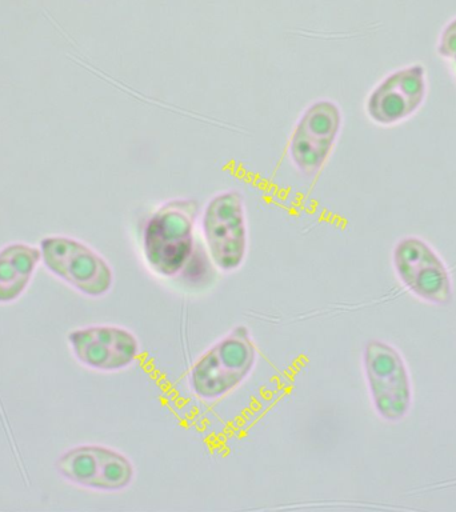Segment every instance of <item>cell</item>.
I'll use <instances>...</instances> for the list:
<instances>
[{
  "mask_svg": "<svg viewBox=\"0 0 456 512\" xmlns=\"http://www.w3.org/2000/svg\"><path fill=\"white\" fill-rule=\"evenodd\" d=\"M198 202L172 199L156 208L142 230L144 262L160 278H176L195 254Z\"/></svg>",
  "mask_w": 456,
  "mask_h": 512,
  "instance_id": "cell-1",
  "label": "cell"
},
{
  "mask_svg": "<svg viewBox=\"0 0 456 512\" xmlns=\"http://www.w3.org/2000/svg\"><path fill=\"white\" fill-rule=\"evenodd\" d=\"M256 363V347L244 326L212 344L190 371V388L196 398L216 400L236 390L250 376Z\"/></svg>",
  "mask_w": 456,
  "mask_h": 512,
  "instance_id": "cell-2",
  "label": "cell"
},
{
  "mask_svg": "<svg viewBox=\"0 0 456 512\" xmlns=\"http://www.w3.org/2000/svg\"><path fill=\"white\" fill-rule=\"evenodd\" d=\"M200 230L215 268L234 272L243 266L248 254L246 202L239 190H224L211 196L200 212Z\"/></svg>",
  "mask_w": 456,
  "mask_h": 512,
  "instance_id": "cell-3",
  "label": "cell"
},
{
  "mask_svg": "<svg viewBox=\"0 0 456 512\" xmlns=\"http://www.w3.org/2000/svg\"><path fill=\"white\" fill-rule=\"evenodd\" d=\"M342 127V110L334 100L316 99L308 104L287 143L288 160L295 171L306 178L318 175L331 158Z\"/></svg>",
  "mask_w": 456,
  "mask_h": 512,
  "instance_id": "cell-4",
  "label": "cell"
},
{
  "mask_svg": "<svg viewBox=\"0 0 456 512\" xmlns=\"http://www.w3.org/2000/svg\"><path fill=\"white\" fill-rule=\"evenodd\" d=\"M42 263L50 274L88 298H102L111 291L114 272L94 248L71 238L52 235L40 240Z\"/></svg>",
  "mask_w": 456,
  "mask_h": 512,
  "instance_id": "cell-5",
  "label": "cell"
},
{
  "mask_svg": "<svg viewBox=\"0 0 456 512\" xmlns=\"http://www.w3.org/2000/svg\"><path fill=\"white\" fill-rule=\"evenodd\" d=\"M363 367L376 414L386 422H402L412 407V383L403 356L390 343L370 340Z\"/></svg>",
  "mask_w": 456,
  "mask_h": 512,
  "instance_id": "cell-6",
  "label": "cell"
},
{
  "mask_svg": "<svg viewBox=\"0 0 456 512\" xmlns=\"http://www.w3.org/2000/svg\"><path fill=\"white\" fill-rule=\"evenodd\" d=\"M392 263L403 286L423 302L448 306L454 299L450 271L423 239L408 236L396 244Z\"/></svg>",
  "mask_w": 456,
  "mask_h": 512,
  "instance_id": "cell-7",
  "label": "cell"
},
{
  "mask_svg": "<svg viewBox=\"0 0 456 512\" xmlns=\"http://www.w3.org/2000/svg\"><path fill=\"white\" fill-rule=\"evenodd\" d=\"M56 471L75 486L99 492H119L131 486L134 464L114 448L83 444L63 452Z\"/></svg>",
  "mask_w": 456,
  "mask_h": 512,
  "instance_id": "cell-8",
  "label": "cell"
},
{
  "mask_svg": "<svg viewBox=\"0 0 456 512\" xmlns=\"http://www.w3.org/2000/svg\"><path fill=\"white\" fill-rule=\"evenodd\" d=\"M67 342L82 366L102 372L132 366L140 352L138 339L131 331L111 324L76 328L68 334Z\"/></svg>",
  "mask_w": 456,
  "mask_h": 512,
  "instance_id": "cell-9",
  "label": "cell"
},
{
  "mask_svg": "<svg viewBox=\"0 0 456 512\" xmlns=\"http://www.w3.org/2000/svg\"><path fill=\"white\" fill-rule=\"evenodd\" d=\"M426 70L420 64L392 72L368 95V118L380 126H392L407 119L426 98Z\"/></svg>",
  "mask_w": 456,
  "mask_h": 512,
  "instance_id": "cell-10",
  "label": "cell"
},
{
  "mask_svg": "<svg viewBox=\"0 0 456 512\" xmlns=\"http://www.w3.org/2000/svg\"><path fill=\"white\" fill-rule=\"evenodd\" d=\"M40 262L42 251L31 244L14 242L0 248V304L20 299Z\"/></svg>",
  "mask_w": 456,
  "mask_h": 512,
  "instance_id": "cell-11",
  "label": "cell"
},
{
  "mask_svg": "<svg viewBox=\"0 0 456 512\" xmlns=\"http://www.w3.org/2000/svg\"><path fill=\"white\" fill-rule=\"evenodd\" d=\"M439 54L444 58H455L456 56V19L448 23L440 36Z\"/></svg>",
  "mask_w": 456,
  "mask_h": 512,
  "instance_id": "cell-12",
  "label": "cell"
},
{
  "mask_svg": "<svg viewBox=\"0 0 456 512\" xmlns=\"http://www.w3.org/2000/svg\"><path fill=\"white\" fill-rule=\"evenodd\" d=\"M454 59H455V63H456V56H455V58H454Z\"/></svg>",
  "mask_w": 456,
  "mask_h": 512,
  "instance_id": "cell-13",
  "label": "cell"
}]
</instances>
